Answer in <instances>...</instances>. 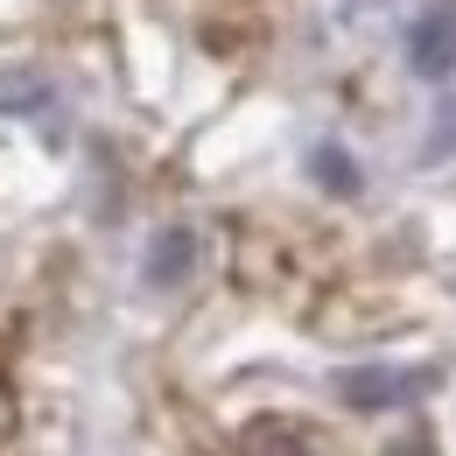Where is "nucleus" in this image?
Wrapping results in <instances>:
<instances>
[{
    "instance_id": "obj_1",
    "label": "nucleus",
    "mask_w": 456,
    "mask_h": 456,
    "mask_svg": "<svg viewBox=\"0 0 456 456\" xmlns=\"http://www.w3.org/2000/svg\"><path fill=\"white\" fill-rule=\"evenodd\" d=\"M407 57H414L421 77H450L456 70V14L450 7H436V14H421L407 28Z\"/></svg>"
},
{
    "instance_id": "obj_2",
    "label": "nucleus",
    "mask_w": 456,
    "mask_h": 456,
    "mask_svg": "<svg viewBox=\"0 0 456 456\" xmlns=\"http://www.w3.org/2000/svg\"><path fill=\"white\" fill-rule=\"evenodd\" d=\"M338 394L351 400V407H400V400L428 394V372H344Z\"/></svg>"
},
{
    "instance_id": "obj_3",
    "label": "nucleus",
    "mask_w": 456,
    "mask_h": 456,
    "mask_svg": "<svg viewBox=\"0 0 456 456\" xmlns=\"http://www.w3.org/2000/svg\"><path fill=\"white\" fill-rule=\"evenodd\" d=\"M239 450H246V456H316V450H309V436H302L295 421H246Z\"/></svg>"
},
{
    "instance_id": "obj_4",
    "label": "nucleus",
    "mask_w": 456,
    "mask_h": 456,
    "mask_svg": "<svg viewBox=\"0 0 456 456\" xmlns=\"http://www.w3.org/2000/svg\"><path fill=\"white\" fill-rule=\"evenodd\" d=\"M190 253H197V239H190V232H162V239H155V260H148V281H155V288L183 281Z\"/></svg>"
},
{
    "instance_id": "obj_5",
    "label": "nucleus",
    "mask_w": 456,
    "mask_h": 456,
    "mask_svg": "<svg viewBox=\"0 0 456 456\" xmlns=\"http://www.w3.org/2000/svg\"><path fill=\"white\" fill-rule=\"evenodd\" d=\"M316 175H323L330 190H358V169H351L344 148H316Z\"/></svg>"
},
{
    "instance_id": "obj_6",
    "label": "nucleus",
    "mask_w": 456,
    "mask_h": 456,
    "mask_svg": "<svg viewBox=\"0 0 456 456\" xmlns=\"http://www.w3.org/2000/svg\"><path fill=\"white\" fill-rule=\"evenodd\" d=\"M7 414H14V407H7V387H0V428H7Z\"/></svg>"
}]
</instances>
